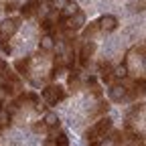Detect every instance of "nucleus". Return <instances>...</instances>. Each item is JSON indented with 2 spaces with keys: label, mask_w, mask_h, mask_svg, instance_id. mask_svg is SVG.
<instances>
[{
  "label": "nucleus",
  "mask_w": 146,
  "mask_h": 146,
  "mask_svg": "<svg viewBox=\"0 0 146 146\" xmlns=\"http://www.w3.org/2000/svg\"><path fill=\"white\" fill-rule=\"evenodd\" d=\"M39 49H41V51H45V53H49V51H53V49H55L53 35H45V36H43L41 43H39Z\"/></svg>",
  "instance_id": "obj_13"
},
{
  "label": "nucleus",
  "mask_w": 146,
  "mask_h": 146,
  "mask_svg": "<svg viewBox=\"0 0 146 146\" xmlns=\"http://www.w3.org/2000/svg\"><path fill=\"white\" fill-rule=\"evenodd\" d=\"M2 110H4V104H2V102H0V112H2Z\"/></svg>",
  "instance_id": "obj_17"
},
{
  "label": "nucleus",
  "mask_w": 146,
  "mask_h": 146,
  "mask_svg": "<svg viewBox=\"0 0 146 146\" xmlns=\"http://www.w3.org/2000/svg\"><path fill=\"white\" fill-rule=\"evenodd\" d=\"M43 124H45L47 130H55V128H59V116L53 114V112H47L43 118Z\"/></svg>",
  "instance_id": "obj_12"
},
{
  "label": "nucleus",
  "mask_w": 146,
  "mask_h": 146,
  "mask_svg": "<svg viewBox=\"0 0 146 146\" xmlns=\"http://www.w3.org/2000/svg\"><path fill=\"white\" fill-rule=\"evenodd\" d=\"M0 89H2L6 96H16L18 91L23 89V81L16 73H12L10 69H4L2 75H0Z\"/></svg>",
  "instance_id": "obj_1"
},
{
  "label": "nucleus",
  "mask_w": 146,
  "mask_h": 146,
  "mask_svg": "<svg viewBox=\"0 0 146 146\" xmlns=\"http://www.w3.org/2000/svg\"><path fill=\"white\" fill-rule=\"evenodd\" d=\"M94 53H96V43H91V41H85L77 53V57H79V65L81 67H87L91 57H94Z\"/></svg>",
  "instance_id": "obj_5"
},
{
  "label": "nucleus",
  "mask_w": 146,
  "mask_h": 146,
  "mask_svg": "<svg viewBox=\"0 0 146 146\" xmlns=\"http://www.w3.org/2000/svg\"><path fill=\"white\" fill-rule=\"evenodd\" d=\"M41 0H29V2H25L23 6H21V14H23V18H33V16H36L39 14V10H41Z\"/></svg>",
  "instance_id": "obj_6"
},
{
  "label": "nucleus",
  "mask_w": 146,
  "mask_h": 146,
  "mask_svg": "<svg viewBox=\"0 0 146 146\" xmlns=\"http://www.w3.org/2000/svg\"><path fill=\"white\" fill-rule=\"evenodd\" d=\"M110 130H112V118H108V116H106V118L98 120V122L85 132V140H87V142L100 140V138H104L106 132H110Z\"/></svg>",
  "instance_id": "obj_2"
},
{
  "label": "nucleus",
  "mask_w": 146,
  "mask_h": 146,
  "mask_svg": "<svg viewBox=\"0 0 146 146\" xmlns=\"http://www.w3.org/2000/svg\"><path fill=\"white\" fill-rule=\"evenodd\" d=\"M100 75L106 83H112L116 79V69L112 63H100Z\"/></svg>",
  "instance_id": "obj_8"
},
{
  "label": "nucleus",
  "mask_w": 146,
  "mask_h": 146,
  "mask_svg": "<svg viewBox=\"0 0 146 146\" xmlns=\"http://www.w3.org/2000/svg\"><path fill=\"white\" fill-rule=\"evenodd\" d=\"M14 8H16V2H8V4H6V8H4V10H6V12H12V10H14Z\"/></svg>",
  "instance_id": "obj_15"
},
{
  "label": "nucleus",
  "mask_w": 146,
  "mask_h": 146,
  "mask_svg": "<svg viewBox=\"0 0 146 146\" xmlns=\"http://www.w3.org/2000/svg\"><path fill=\"white\" fill-rule=\"evenodd\" d=\"M41 29H43L45 35H53V31L57 29V25L53 23V16H45L43 18V21H41Z\"/></svg>",
  "instance_id": "obj_14"
},
{
  "label": "nucleus",
  "mask_w": 146,
  "mask_h": 146,
  "mask_svg": "<svg viewBox=\"0 0 146 146\" xmlns=\"http://www.w3.org/2000/svg\"><path fill=\"white\" fill-rule=\"evenodd\" d=\"M100 29H102V33H114V31L118 29V18H116L114 14L102 16V18H100Z\"/></svg>",
  "instance_id": "obj_7"
},
{
  "label": "nucleus",
  "mask_w": 146,
  "mask_h": 146,
  "mask_svg": "<svg viewBox=\"0 0 146 146\" xmlns=\"http://www.w3.org/2000/svg\"><path fill=\"white\" fill-rule=\"evenodd\" d=\"M31 61H33V57L18 59V61H14V69H16L18 73H21V75L29 77V73H31Z\"/></svg>",
  "instance_id": "obj_10"
},
{
  "label": "nucleus",
  "mask_w": 146,
  "mask_h": 146,
  "mask_svg": "<svg viewBox=\"0 0 146 146\" xmlns=\"http://www.w3.org/2000/svg\"><path fill=\"white\" fill-rule=\"evenodd\" d=\"M65 98H67V91H65V87L59 85V83H49V85L43 89V100H45L49 106H57V104H61Z\"/></svg>",
  "instance_id": "obj_3"
},
{
  "label": "nucleus",
  "mask_w": 146,
  "mask_h": 146,
  "mask_svg": "<svg viewBox=\"0 0 146 146\" xmlns=\"http://www.w3.org/2000/svg\"><path fill=\"white\" fill-rule=\"evenodd\" d=\"M21 29V18H8V21H0V47H4L6 41Z\"/></svg>",
  "instance_id": "obj_4"
},
{
  "label": "nucleus",
  "mask_w": 146,
  "mask_h": 146,
  "mask_svg": "<svg viewBox=\"0 0 146 146\" xmlns=\"http://www.w3.org/2000/svg\"><path fill=\"white\" fill-rule=\"evenodd\" d=\"M87 146H104L100 140H94V142H87Z\"/></svg>",
  "instance_id": "obj_16"
},
{
  "label": "nucleus",
  "mask_w": 146,
  "mask_h": 146,
  "mask_svg": "<svg viewBox=\"0 0 146 146\" xmlns=\"http://www.w3.org/2000/svg\"><path fill=\"white\" fill-rule=\"evenodd\" d=\"M100 31H102V29H100V21H91L89 25L83 27V39H85V41H91Z\"/></svg>",
  "instance_id": "obj_9"
},
{
  "label": "nucleus",
  "mask_w": 146,
  "mask_h": 146,
  "mask_svg": "<svg viewBox=\"0 0 146 146\" xmlns=\"http://www.w3.org/2000/svg\"><path fill=\"white\" fill-rule=\"evenodd\" d=\"M67 83H69V87H71L73 91H79V89H81V73H79L77 69H71Z\"/></svg>",
  "instance_id": "obj_11"
}]
</instances>
